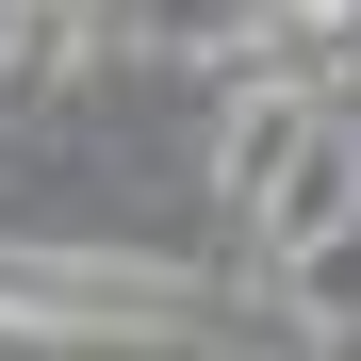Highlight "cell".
Returning a JSON list of instances; mask_svg holds the SVG:
<instances>
[{
    "label": "cell",
    "instance_id": "obj_4",
    "mask_svg": "<svg viewBox=\"0 0 361 361\" xmlns=\"http://www.w3.org/2000/svg\"><path fill=\"white\" fill-rule=\"evenodd\" d=\"M279 17H295V33H361V0H279Z\"/></svg>",
    "mask_w": 361,
    "mask_h": 361
},
{
    "label": "cell",
    "instance_id": "obj_1",
    "mask_svg": "<svg viewBox=\"0 0 361 361\" xmlns=\"http://www.w3.org/2000/svg\"><path fill=\"white\" fill-rule=\"evenodd\" d=\"M312 148H329V115H312V99H247V115L214 132V197H230V214H263Z\"/></svg>",
    "mask_w": 361,
    "mask_h": 361
},
{
    "label": "cell",
    "instance_id": "obj_3",
    "mask_svg": "<svg viewBox=\"0 0 361 361\" xmlns=\"http://www.w3.org/2000/svg\"><path fill=\"white\" fill-rule=\"evenodd\" d=\"M279 279H295V312H312V329H361V214L329 230L312 263H279Z\"/></svg>",
    "mask_w": 361,
    "mask_h": 361
},
{
    "label": "cell",
    "instance_id": "obj_2",
    "mask_svg": "<svg viewBox=\"0 0 361 361\" xmlns=\"http://www.w3.org/2000/svg\"><path fill=\"white\" fill-rule=\"evenodd\" d=\"M345 214H361V132H329L312 164H295V180H279V197L247 214V247H263V263H312V247H329V230H345Z\"/></svg>",
    "mask_w": 361,
    "mask_h": 361
}]
</instances>
